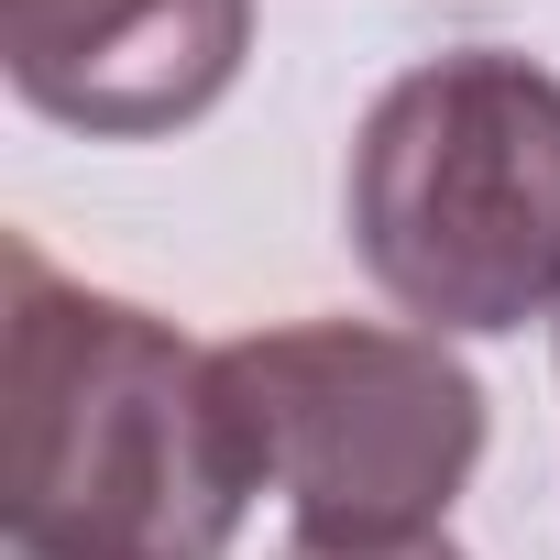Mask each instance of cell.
Segmentation results:
<instances>
[{"mask_svg":"<svg viewBox=\"0 0 560 560\" xmlns=\"http://www.w3.org/2000/svg\"><path fill=\"white\" fill-rule=\"evenodd\" d=\"M0 396V560H220L264 494L220 396V352L132 298L67 287L34 242H12Z\"/></svg>","mask_w":560,"mask_h":560,"instance_id":"6da1fadb","label":"cell"},{"mask_svg":"<svg viewBox=\"0 0 560 560\" xmlns=\"http://www.w3.org/2000/svg\"><path fill=\"white\" fill-rule=\"evenodd\" d=\"M352 253L440 330H527L560 308V78L494 45L407 67L352 132Z\"/></svg>","mask_w":560,"mask_h":560,"instance_id":"7a4b0ae2","label":"cell"},{"mask_svg":"<svg viewBox=\"0 0 560 560\" xmlns=\"http://www.w3.org/2000/svg\"><path fill=\"white\" fill-rule=\"evenodd\" d=\"M220 396L298 549H418L483 462V385L429 330L287 319L220 352Z\"/></svg>","mask_w":560,"mask_h":560,"instance_id":"3957f363","label":"cell"},{"mask_svg":"<svg viewBox=\"0 0 560 560\" xmlns=\"http://www.w3.org/2000/svg\"><path fill=\"white\" fill-rule=\"evenodd\" d=\"M253 0H0V67L23 110L89 143H154L231 100Z\"/></svg>","mask_w":560,"mask_h":560,"instance_id":"277c9868","label":"cell"},{"mask_svg":"<svg viewBox=\"0 0 560 560\" xmlns=\"http://www.w3.org/2000/svg\"><path fill=\"white\" fill-rule=\"evenodd\" d=\"M287 560H462L451 538H418V549H287Z\"/></svg>","mask_w":560,"mask_h":560,"instance_id":"5b68a950","label":"cell"}]
</instances>
